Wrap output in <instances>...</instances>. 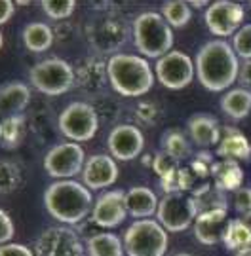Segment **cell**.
I'll return each mask as SVG.
<instances>
[{
    "label": "cell",
    "mask_w": 251,
    "mask_h": 256,
    "mask_svg": "<svg viewBox=\"0 0 251 256\" xmlns=\"http://www.w3.org/2000/svg\"><path fill=\"white\" fill-rule=\"evenodd\" d=\"M234 256H251V248H245V250H240V252H236Z\"/></svg>",
    "instance_id": "obj_43"
},
{
    "label": "cell",
    "mask_w": 251,
    "mask_h": 256,
    "mask_svg": "<svg viewBox=\"0 0 251 256\" xmlns=\"http://www.w3.org/2000/svg\"><path fill=\"white\" fill-rule=\"evenodd\" d=\"M33 88L44 95H63L76 86L75 66L59 57H50L37 63L29 72Z\"/></svg>",
    "instance_id": "obj_7"
},
{
    "label": "cell",
    "mask_w": 251,
    "mask_h": 256,
    "mask_svg": "<svg viewBox=\"0 0 251 256\" xmlns=\"http://www.w3.org/2000/svg\"><path fill=\"white\" fill-rule=\"evenodd\" d=\"M21 38H23V44L29 52L33 54H42L50 48L54 46V30L52 27H48L46 23L42 21H31L23 27V32H21Z\"/></svg>",
    "instance_id": "obj_24"
},
{
    "label": "cell",
    "mask_w": 251,
    "mask_h": 256,
    "mask_svg": "<svg viewBox=\"0 0 251 256\" xmlns=\"http://www.w3.org/2000/svg\"><path fill=\"white\" fill-rule=\"evenodd\" d=\"M226 224H228L226 209L200 212L194 220V236L202 245L211 247V245H217L219 241H223Z\"/></svg>",
    "instance_id": "obj_18"
},
{
    "label": "cell",
    "mask_w": 251,
    "mask_h": 256,
    "mask_svg": "<svg viewBox=\"0 0 251 256\" xmlns=\"http://www.w3.org/2000/svg\"><path fill=\"white\" fill-rule=\"evenodd\" d=\"M234 207L240 214H249L251 212V186L240 188L234 192Z\"/></svg>",
    "instance_id": "obj_35"
},
{
    "label": "cell",
    "mask_w": 251,
    "mask_h": 256,
    "mask_svg": "<svg viewBox=\"0 0 251 256\" xmlns=\"http://www.w3.org/2000/svg\"><path fill=\"white\" fill-rule=\"evenodd\" d=\"M238 82L242 84L243 90L251 92V61H243V64L240 66V76Z\"/></svg>",
    "instance_id": "obj_40"
},
{
    "label": "cell",
    "mask_w": 251,
    "mask_h": 256,
    "mask_svg": "<svg viewBox=\"0 0 251 256\" xmlns=\"http://www.w3.org/2000/svg\"><path fill=\"white\" fill-rule=\"evenodd\" d=\"M0 173H2V194L14 192L19 186V182H21V173H19V169L12 164V162L2 160Z\"/></svg>",
    "instance_id": "obj_34"
},
{
    "label": "cell",
    "mask_w": 251,
    "mask_h": 256,
    "mask_svg": "<svg viewBox=\"0 0 251 256\" xmlns=\"http://www.w3.org/2000/svg\"><path fill=\"white\" fill-rule=\"evenodd\" d=\"M232 48L240 59L251 61V23L238 28V32L232 36Z\"/></svg>",
    "instance_id": "obj_33"
},
{
    "label": "cell",
    "mask_w": 251,
    "mask_h": 256,
    "mask_svg": "<svg viewBox=\"0 0 251 256\" xmlns=\"http://www.w3.org/2000/svg\"><path fill=\"white\" fill-rule=\"evenodd\" d=\"M128 216L126 192L124 190H109L99 196L93 203L92 220L99 228H116Z\"/></svg>",
    "instance_id": "obj_14"
},
{
    "label": "cell",
    "mask_w": 251,
    "mask_h": 256,
    "mask_svg": "<svg viewBox=\"0 0 251 256\" xmlns=\"http://www.w3.org/2000/svg\"><path fill=\"white\" fill-rule=\"evenodd\" d=\"M16 234V228H14V220L10 216L6 210H0V241L2 245H8L10 239L14 238Z\"/></svg>",
    "instance_id": "obj_36"
},
{
    "label": "cell",
    "mask_w": 251,
    "mask_h": 256,
    "mask_svg": "<svg viewBox=\"0 0 251 256\" xmlns=\"http://www.w3.org/2000/svg\"><path fill=\"white\" fill-rule=\"evenodd\" d=\"M217 156L223 160H249L251 144L242 131L234 128H223V135L217 144Z\"/></svg>",
    "instance_id": "obj_21"
},
{
    "label": "cell",
    "mask_w": 251,
    "mask_h": 256,
    "mask_svg": "<svg viewBox=\"0 0 251 256\" xmlns=\"http://www.w3.org/2000/svg\"><path fill=\"white\" fill-rule=\"evenodd\" d=\"M75 72L76 86L86 95H99L105 88V84L109 82L107 63L101 57H88V59L80 61L75 66Z\"/></svg>",
    "instance_id": "obj_17"
},
{
    "label": "cell",
    "mask_w": 251,
    "mask_h": 256,
    "mask_svg": "<svg viewBox=\"0 0 251 256\" xmlns=\"http://www.w3.org/2000/svg\"><path fill=\"white\" fill-rule=\"evenodd\" d=\"M31 102V90L23 82H8L0 90V108L4 118L21 114Z\"/></svg>",
    "instance_id": "obj_22"
},
{
    "label": "cell",
    "mask_w": 251,
    "mask_h": 256,
    "mask_svg": "<svg viewBox=\"0 0 251 256\" xmlns=\"http://www.w3.org/2000/svg\"><path fill=\"white\" fill-rule=\"evenodd\" d=\"M194 202L198 214L200 212H207V210H217V209H226V198L224 192L219 190L217 186H207L204 190L194 194Z\"/></svg>",
    "instance_id": "obj_31"
},
{
    "label": "cell",
    "mask_w": 251,
    "mask_h": 256,
    "mask_svg": "<svg viewBox=\"0 0 251 256\" xmlns=\"http://www.w3.org/2000/svg\"><path fill=\"white\" fill-rule=\"evenodd\" d=\"M211 178H213V186H217L223 192H236L242 188L243 171L238 165V162L232 160H223L219 164L211 167Z\"/></svg>",
    "instance_id": "obj_23"
},
{
    "label": "cell",
    "mask_w": 251,
    "mask_h": 256,
    "mask_svg": "<svg viewBox=\"0 0 251 256\" xmlns=\"http://www.w3.org/2000/svg\"><path fill=\"white\" fill-rule=\"evenodd\" d=\"M242 220H243V222H245V224H247V228L251 230V212H249V214H243Z\"/></svg>",
    "instance_id": "obj_42"
},
{
    "label": "cell",
    "mask_w": 251,
    "mask_h": 256,
    "mask_svg": "<svg viewBox=\"0 0 251 256\" xmlns=\"http://www.w3.org/2000/svg\"><path fill=\"white\" fill-rule=\"evenodd\" d=\"M131 34L135 48L143 57L160 59L169 54L173 46V28L158 12L139 14L131 25Z\"/></svg>",
    "instance_id": "obj_4"
},
{
    "label": "cell",
    "mask_w": 251,
    "mask_h": 256,
    "mask_svg": "<svg viewBox=\"0 0 251 256\" xmlns=\"http://www.w3.org/2000/svg\"><path fill=\"white\" fill-rule=\"evenodd\" d=\"M37 256H84V245L78 234L69 226H52L35 241Z\"/></svg>",
    "instance_id": "obj_12"
},
{
    "label": "cell",
    "mask_w": 251,
    "mask_h": 256,
    "mask_svg": "<svg viewBox=\"0 0 251 256\" xmlns=\"http://www.w3.org/2000/svg\"><path fill=\"white\" fill-rule=\"evenodd\" d=\"M156 216H158V222L167 232H183L198 216L194 196L186 192L166 194L160 200Z\"/></svg>",
    "instance_id": "obj_9"
},
{
    "label": "cell",
    "mask_w": 251,
    "mask_h": 256,
    "mask_svg": "<svg viewBox=\"0 0 251 256\" xmlns=\"http://www.w3.org/2000/svg\"><path fill=\"white\" fill-rule=\"evenodd\" d=\"M130 23L118 14H101L93 18L86 27V36L97 55H116L128 38Z\"/></svg>",
    "instance_id": "obj_5"
},
{
    "label": "cell",
    "mask_w": 251,
    "mask_h": 256,
    "mask_svg": "<svg viewBox=\"0 0 251 256\" xmlns=\"http://www.w3.org/2000/svg\"><path fill=\"white\" fill-rule=\"evenodd\" d=\"M175 256H194V254H188V252H179V254H175Z\"/></svg>",
    "instance_id": "obj_45"
},
{
    "label": "cell",
    "mask_w": 251,
    "mask_h": 256,
    "mask_svg": "<svg viewBox=\"0 0 251 256\" xmlns=\"http://www.w3.org/2000/svg\"><path fill=\"white\" fill-rule=\"evenodd\" d=\"M186 129L190 133V138L194 140V144L202 148L217 146L223 135V128L219 126L217 118L213 114H205V112L192 114L186 122Z\"/></svg>",
    "instance_id": "obj_19"
},
{
    "label": "cell",
    "mask_w": 251,
    "mask_h": 256,
    "mask_svg": "<svg viewBox=\"0 0 251 256\" xmlns=\"http://www.w3.org/2000/svg\"><path fill=\"white\" fill-rule=\"evenodd\" d=\"M154 72L164 88L171 92H179V90H185L186 86H190L196 74V64L185 52L171 50L169 54L156 61Z\"/></svg>",
    "instance_id": "obj_10"
},
{
    "label": "cell",
    "mask_w": 251,
    "mask_h": 256,
    "mask_svg": "<svg viewBox=\"0 0 251 256\" xmlns=\"http://www.w3.org/2000/svg\"><path fill=\"white\" fill-rule=\"evenodd\" d=\"M109 152L118 162H130L135 160L145 148V135L139 128L131 124H122L111 131L109 135Z\"/></svg>",
    "instance_id": "obj_15"
},
{
    "label": "cell",
    "mask_w": 251,
    "mask_h": 256,
    "mask_svg": "<svg viewBox=\"0 0 251 256\" xmlns=\"http://www.w3.org/2000/svg\"><path fill=\"white\" fill-rule=\"evenodd\" d=\"M25 128L27 122L23 114H16V116H6L0 124V140L2 146L6 150H16L21 146V142L25 140Z\"/></svg>",
    "instance_id": "obj_26"
},
{
    "label": "cell",
    "mask_w": 251,
    "mask_h": 256,
    "mask_svg": "<svg viewBox=\"0 0 251 256\" xmlns=\"http://www.w3.org/2000/svg\"><path fill=\"white\" fill-rule=\"evenodd\" d=\"M124 245L114 234H93L88 238V256H124Z\"/></svg>",
    "instance_id": "obj_27"
},
{
    "label": "cell",
    "mask_w": 251,
    "mask_h": 256,
    "mask_svg": "<svg viewBox=\"0 0 251 256\" xmlns=\"http://www.w3.org/2000/svg\"><path fill=\"white\" fill-rule=\"evenodd\" d=\"M162 18L166 19L171 28H183L192 19V8L188 2L183 0H167L162 4Z\"/></svg>",
    "instance_id": "obj_30"
},
{
    "label": "cell",
    "mask_w": 251,
    "mask_h": 256,
    "mask_svg": "<svg viewBox=\"0 0 251 256\" xmlns=\"http://www.w3.org/2000/svg\"><path fill=\"white\" fill-rule=\"evenodd\" d=\"M92 192L84 182L76 180H56L44 192V205L48 212L61 224L82 222L92 207Z\"/></svg>",
    "instance_id": "obj_2"
},
{
    "label": "cell",
    "mask_w": 251,
    "mask_h": 256,
    "mask_svg": "<svg viewBox=\"0 0 251 256\" xmlns=\"http://www.w3.org/2000/svg\"><path fill=\"white\" fill-rule=\"evenodd\" d=\"M99 129V116L92 104L75 101L59 114V131L73 142H86L95 137Z\"/></svg>",
    "instance_id": "obj_8"
},
{
    "label": "cell",
    "mask_w": 251,
    "mask_h": 256,
    "mask_svg": "<svg viewBox=\"0 0 251 256\" xmlns=\"http://www.w3.org/2000/svg\"><path fill=\"white\" fill-rule=\"evenodd\" d=\"M0 256H37V254H35V250H31L25 245L8 243V245H2L0 247Z\"/></svg>",
    "instance_id": "obj_38"
},
{
    "label": "cell",
    "mask_w": 251,
    "mask_h": 256,
    "mask_svg": "<svg viewBox=\"0 0 251 256\" xmlns=\"http://www.w3.org/2000/svg\"><path fill=\"white\" fill-rule=\"evenodd\" d=\"M223 243L226 248L236 250V252L251 248V230L247 228V224L242 218L228 220L223 236Z\"/></svg>",
    "instance_id": "obj_28"
},
{
    "label": "cell",
    "mask_w": 251,
    "mask_h": 256,
    "mask_svg": "<svg viewBox=\"0 0 251 256\" xmlns=\"http://www.w3.org/2000/svg\"><path fill=\"white\" fill-rule=\"evenodd\" d=\"M205 6V2H190V8H202Z\"/></svg>",
    "instance_id": "obj_44"
},
{
    "label": "cell",
    "mask_w": 251,
    "mask_h": 256,
    "mask_svg": "<svg viewBox=\"0 0 251 256\" xmlns=\"http://www.w3.org/2000/svg\"><path fill=\"white\" fill-rule=\"evenodd\" d=\"M240 57L224 40L205 42L196 54V76L207 92H224L240 76Z\"/></svg>",
    "instance_id": "obj_1"
},
{
    "label": "cell",
    "mask_w": 251,
    "mask_h": 256,
    "mask_svg": "<svg viewBox=\"0 0 251 256\" xmlns=\"http://www.w3.org/2000/svg\"><path fill=\"white\" fill-rule=\"evenodd\" d=\"M162 148H164V154L173 158L175 162H183L190 156L188 138L179 129H167L166 133L162 135Z\"/></svg>",
    "instance_id": "obj_29"
},
{
    "label": "cell",
    "mask_w": 251,
    "mask_h": 256,
    "mask_svg": "<svg viewBox=\"0 0 251 256\" xmlns=\"http://www.w3.org/2000/svg\"><path fill=\"white\" fill-rule=\"evenodd\" d=\"M14 8H16V2L12 0H2L0 2V23H8L12 16H14Z\"/></svg>",
    "instance_id": "obj_41"
},
{
    "label": "cell",
    "mask_w": 251,
    "mask_h": 256,
    "mask_svg": "<svg viewBox=\"0 0 251 256\" xmlns=\"http://www.w3.org/2000/svg\"><path fill=\"white\" fill-rule=\"evenodd\" d=\"M156 114H158V110L154 104H139L137 110H135V116L139 122H145V124H149L152 126L154 124V118H156Z\"/></svg>",
    "instance_id": "obj_39"
},
{
    "label": "cell",
    "mask_w": 251,
    "mask_h": 256,
    "mask_svg": "<svg viewBox=\"0 0 251 256\" xmlns=\"http://www.w3.org/2000/svg\"><path fill=\"white\" fill-rule=\"evenodd\" d=\"M86 156L78 142H61L48 150L44 158V169L52 178L71 180L84 171Z\"/></svg>",
    "instance_id": "obj_11"
},
{
    "label": "cell",
    "mask_w": 251,
    "mask_h": 256,
    "mask_svg": "<svg viewBox=\"0 0 251 256\" xmlns=\"http://www.w3.org/2000/svg\"><path fill=\"white\" fill-rule=\"evenodd\" d=\"M156 173L160 174V178L162 176H166V174L173 173L177 169V162L173 160V158H169L167 154H160L158 158H156Z\"/></svg>",
    "instance_id": "obj_37"
},
{
    "label": "cell",
    "mask_w": 251,
    "mask_h": 256,
    "mask_svg": "<svg viewBox=\"0 0 251 256\" xmlns=\"http://www.w3.org/2000/svg\"><path fill=\"white\" fill-rule=\"evenodd\" d=\"M221 110L236 122L247 118L251 114V92L243 88H234L226 92L221 99Z\"/></svg>",
    "instance_id": "obj_25"
},
{
    "label": "cell",
    "mask_w": 251,
    "mask_h": 256,
    "mask_svg": "<svg viewBox=\"0 0 251 256\" xmlns=\"http://www.w3.org/2000/svg\"><path fill=\"white\" fill-rule=\"evenodd\" d=\"M126 205H128V214L133 218H150L158 210V198L147 186H133L130 192H126Z\"/></svg>",
    "instance_id": "obj_20"
},
{
    "label": "cell",
    "mask_w": 251,
    "mask_h": 256,
    "mask_svg": "<svg viewBox=\"0 0 251 256\" xmlns=\"http://www.w3.org/2000/svg\"><path fill=\"white\" fill-rule=\"evenodd\" d=\"M76 8L75 0H44L42 10L50 19H67Z\"/></svg>",
    "instance_id": "obj_32"
},
{
    "label": "cell",
    "mask_w": 251,
    "mask_h": 256,
    "mask_svg": "<svg viewBox=\"0 0 251 256\" xmlns=\"http://www.w3.org/2000/svg\"><path fill=\"white\" fill-rule=\"evenodd\" d=\"M109 84L124 97H141L150 92L154 72L145 57L131 54H116L107 61Z\"/></svg>",
    "instance_id": "obj_3"
},
{
    "label": "cell",
    "mask_w": 251,
    "mask_h": 256,
    "mask_svg": "<svg viewBox=\"0 0 251 256\" xmlns=\"http://www.w3.org/2000/svg\"><path fill=\"white\" fill-rule=\"evenodd\" d=\"M118 178V165L112 156L95 154L86 160L82 171V180L90 190L109 188Z\"/></svg>",
    "instance_id": "obj_16"
},
{
    "label": "cell",
    "mask_w": 251,
    "mask_h": 256,
    "mask_svg": "<svg viewBox=\"0 0 251 256\" xmlns=\"http://www.w3.org/2000/svg\"><path fill=\"white\" fill-rule=\"evenodd\" d=\"M204 21L209 32L219 38L230 36L236 34L238 30L236 27H240V23L243 21V8L242 4H236L230 0H219L209 4L204 14Z\"/></svg>",
    "instance_id": "obj_13"
},
{
    "label": "cell",
    "mask_w": 251,
    "mask_h": 256,
    "mask_svg": "<svg viewBox=\"0 0 251 256\" xmlns=\"http://www.w3.org/2000/svg\"><path fill=\"white\" fill-rule=\"evenodd\" d=\"M124 248L128 256H164L167 250V230L158 220H135L124 232Z\"/></svg>",
    "instance_id": "obj_6"
}]
</instances>
